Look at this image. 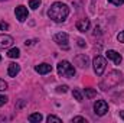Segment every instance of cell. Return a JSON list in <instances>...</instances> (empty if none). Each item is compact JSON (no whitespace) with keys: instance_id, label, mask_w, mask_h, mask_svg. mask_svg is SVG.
Returning <instances> with one entry per match:
<instances>
[{"instance_id":"1","label":"cell","mask_w":124,"mask_h":123,"mask_svg":"<svg viewBox=\"0 0 124 123\" xmlns=\"http://www.w3.org/2000/svg\"><path fill=\"white\" fill-rule=\"evenodd\" d=\"M68 15H69V7L65 3H61V1H55L54 4H51V7L48 10L49 19H52L56 23L63 22L68 18Z\"/></svg>"},{"instance_id":"2","label":"cell","mask_w":124,"mask_h":123,"mask_svg":"<svg viewBox=\"0 0 124 123\" xmlns=\"http://www.w3.org/2000/svg\"><path fill=\"white\" fill-rule=\"evenodd\" d=\"M121 72H118V71H111L102 81H101V88L102 90H108L110 87H116L120 81H121Z\"/></svg>"},{"instance_id":"3","label":"cell","mask_w":124,"mask_h":123,"mask_svg":"<svg viewBox=\"0 0 124 123\" xmlns=\"http://www.w3.org/2000/svg\"><path fill=\"white\" fill-rule=\"evenodd\" d=\"M58 74L62 77H74L75 75V68L74 65H71L69 61H61L58 64Z\"/></svg>"},{"instance_id":"4","label":"cell","mask_w":124,"mask_h":123,"mask_svg":"<svg viewBox=\"0 0 124 123\" xmlns=\"http://www.w3.org/2000/svg\"><path fill=\"white\" fill-rule=\"evenodd\" d=\"M93 65H94V71L97 75H102L104 71H105V67H107V62H105V58L101 57V55H97L93 61Z\"/></svg>"},{"instance_id":"5","label":"cell","mask_w":124,"mask_h":123,"mask_svg":"<svg viewBox=\"0 0 124 123\" xmlns=\"http://www.w3.org/2000/svg\"><path fill=\"white\" fill-rule=\"evenodd\" d=\"M54 41L61 46L62 49H69V44H68V41H69V36H68V33H65V32H59V33H56L55 36H54Z\"/></svg>"},{"instance_id":"6","label":"cell","mask_w":124,"mask_h":123,"mask_svg":"<svg viewBox=\"0 0 124 123\" xmlns=\"http://www.w3.org/2000/svg\"><path fill=\"white\" fill-rule=\"evenodd\" d=\"M94 110L98 116H104L107 112H108V104L105 100H97L95 104H94Z\"/></svg>"},{"instance_id":"7","label":"cell","mask_w":124,"mask_h":123,"mask_svg":"<svg viewBox=\"0 0 124 123\" xmlns=\"http://www.w3.org/2000/svg\"><path fill=\"white\" fill-rule=\"evenodd\" d=\"M15 15H16V19L19 22H25L28 19V9L25 6H17L15 10Z\"/></svg>"},{"instance_id":"8","label":"cell","mask_w":124,"mask_h":123,"mask_svg":"<svg viewBox=\"0 0 124 123\" xmlns=\"http://www.w3.org/2000/svg\"><path fill=\"white\" fill-rule=\"evenodd\" d=\"M107 58L111 60L116 65H120V62H121V60H123L121 55H120L117 51H114V49H108V51H107Z\"/></svg>"},{"instance_id":"9","label":"cell","mask_w":124,"mask_h":123,"mask_svg":"<svg viewBox=\"0 0 124 123\" xmlns=\"http://www.w3.org/2000/svg\"><path fill=\"white\" fill-rule=\"evenodd\" d=\"M74 62H75L78 67H81V68H88V58H87V55H84V54L77 55V57L74 58Z\"/></svg>"},{"instance_id":"10","label":"cell","mask_w":124,"mask_h":123,"mask_svg":"<svg viewBox=\"0 0 124 123\" xmlns=\"http://www.w3.org/2000/svg\"><path fill=\"white\" fill-rule=\"evenodd\" d=\"M13 44V38L10 35H4V33H0V48H7Z\"/></svg>"},{"instance_id":"11","label":"cell","mask_w":124,"mask_h":123,"mask_svg":"<svg viewBox=\"0 0 124 123\" xmlns=\"http://www.w3.org/2000/svg\"><path fill=\"white\" fill-rule=\"evenodd\" d=\"M90 19H79L78 22H77V29L79 32H87L90 29Z\"/></svg>"},{"instance_id":"12","label":"cell","mask_w":124,"mask_h":123,"mask_svg":"<svg viewBox=\"0 0 124 123\" xmlns=\"http://www.w3.org/2000/svg\"><path fill=\"white\" fill-rule=\"evenodd\" d=\"M35 71L36 72H39V74H49L51 71H52V65H49V64H39V65H36L35 67Z\"/></svg>"},{"instance_id":"13","label":"cell","mask_w":124,"mask_h":123,"mask_svg":"<svg viewBox=\"0 0 124 123\" xmlns=\"http://www.w3.org/2000/svg\"><path fill=\"white\" fill-rule=\"evenodd\" d=\"M19 71H20V65H19V64H16V62L9 64V68H7L9 77H16V75L19 74Z\"/></svg>"},{"instance_id":"14","label":"cell","mask_w":124,"mask_h":123,"mask_svg":"<svg viewBox=\"0 0 124 123\" xmlns=\"http://www.w3.org/2000/svg\"><path fill=\"white\" fill-rule=\"evenodd\" d=\"M42 119H43V116L40 113H32V114H29V117H28V120L29 122H33V123L42 122Z\"/></svg>"},{"instance_id":"15","label":"cell","mask_w":124,"mask_h":123,"mask_svg":"<svg viewBox=\"0 0 124 123\" xmlns=\"http://www.w3.org/2000/svg\"><path fill=\"white\" fill-rule=\"evenodd\" d=\"M7 57L9 58H19L20 57V49L19 48H12L7 51Z\"/></svg>"},{"instance_id":"16","label":"cell","mask_w":124,"mask_h":123,"mask_svg":"<svg viewBox=\"0 0 124 123\" xmlns=\"http://www.w3.org/2000/svg\"><path fill=\"white\" fill-rule=\"evenodd\" d=\"M40 3H42L40 0H31V1H29V7L33 9V10H36V9L40 6Z\"/></svg>"},{"instance_id":"17","label":"cell","mask_w":124,"mask_h":123,"mask_svg":"<svg viewBox=\"0 0 124 123\" xmlns=\"http://www.w3.org/2000/svg\"><path fill=\"white\" fill-rule=\"evenodd\" d=\"M85 96L88 97V98H93L97 96V91L94 90V88H85Z\"/></svg>"},{"instance_id":"18","label":"cell","mask_w":124,"mask_h":123,"mask_svg":"<svg viewBox=\"0 0 124 123\" xmlns=\"http://www.w3.org/2000/svg\"><path fill=\"white\" fill-rule=\"evenodd\" d=\"M49 123H62V120L59 117H56V116H54V114H51V116H48V119H46Z\"/></svg>"},{"instance_id":"19","label":"cell","mask_w":124,"mask_h":123,"mask_svg":"<svg viewBox=\"0 0 124 123\" xmlns=\"http://www.w3.org/2000/svg\"><path fill=\"white\" fill-rule=\"evenodd\" d=\"M72 96H74L78 101H81V100H82V94L78 91V90H74V91H72Z\"/></svg>"},{"instance_id":"20","label":"cell","mask_w":124,"mask_h":123,"mask_svg":"<svg viewBox=\"0 0 124 123\" xmlns=\"http://www.w3.org/2000/svg\"><path fill=\"white\" fill-rule=\"evenodd\" d=\"M108 3H111V4H114V6H123L124 0H108Z\"/></svg>"},{"instance_id":"21","label":"cell","mask_w":124,"mask_h":123,"mask_svg":"<svg viewBox=\"0 0 124 123\" xmlns=\"http://www.w3.org/2000/svg\"><path fill=\"white\" fill-rule=\"evenodd\" d=\"M4 90H7V83L0 78V91H4Z\"/></svg>"},{"instance_id":"22","label":"cell","mask_w":124,"mask_h":123,"mask_svg":"<svg viewBox=\"0 0 124 123\" xmlns=\"http://www.w3.org/2000/svg\"><path fill=\"white\" fill-rule=\"evenodd\" d=\"M7 29H9V23L1 20V22H0V31H7Z\"/></svg>"},{"instance_id":"23","label":"cell","mask_w":124,"mask_h":123,"mask_svg":"<svg viewBox=\"0 0 124 123\" xmlns=\"http://www.w3.org/2000/svg\"><path fill=\"white\" fill-rule=\"evenodd\" d=\"M72 122H74V123H75V122L87 123V119H85V117H81V116H77V117H74V119H72Z\"/></svg>"},{"instance_id":"24","label":"cell","mask_w":124,"mask_h":123,"mask_svg":"<svg viewBox=\"0 0 124 123\" xmlns=\"http://www.w3.org/2000/svg\"><path fill=\"white\" fill-rule=\"evenodd\" d=\"M6 103H7V97H6V96H1V94H0V106H4Z\"/></svg>"},{"instance_id":"25","label":"cell","mask_w":124,"mask_h":123,"mask_svg":"<svg viewBox=\"0 0 124 123\" xmlns=\"http://www.w3.org/2000/svg\"><path fill=\"white\" fill-rule=\"evenodd\" d=\"M58 91L59 93H66L68 91V86H59V87H58Z\"/></svg>"},{"instance_id":"26","label":"cell","mask_w":124,"mask_h":123,"mask_svg":"<svg viewBox=\"0 0 124 123\" xmlns=\"http://www.w3.org/2000/svg\"><path fill=\"white\" fill-rule=\"evenodd\" d=\"M117 39H118L120 42H123V44H124V31H121L118 35H117Z\"/></svg>"},{"instance_id":"27","label":"cell","mask_w":124,"mask_h":123,"mask_svg":"<svg viewBox=\"0 0 124 123\" xmlns=\"http://www.w3.org/2000/svg\"><path fill=\"white\" fill-rule=\"evenodd\" d=\"M78 45H79V46H85V42H84V39H78Z\"/></svg>"},{"instance_id":"28","label":"cell","mask_w":124,"mask_h":123,"mask_svg":"<svg viewBox=\"0 0 124 123\" xmlns=\"http://www.w3.org/2000/svg\"><path fill=\"white\" fill-rule=\"evenodd\" d=\"M120 116H121V119H123V120H124V110H123V112H121V113H120Z\"/></svg>"},{"instance_id":"29","label":"cell","mask_w":124,"mask_h":123,"mask_svg":"<svg viewBox=\"0 0 124 123\" xmlns=\"http://www.w3.org/2000/svg\"><path fill=\"white\" fill-rule=\"evenodd\" d=\"M0 1H4V0H0Z\"/></svg>"},{"instance_id":"30","label":"cell","mask_w":124,"mask_h":123,"mask_svg":"<svg viewBox=\"0 0 124 123\" xmlns=\"http://www.w3.org/2000/svg\"><path fill=\"white\" fill-rule=\"evenodd\" d=\"M0 61H1V57H0Z\"/></svg>"}]
</instances>
